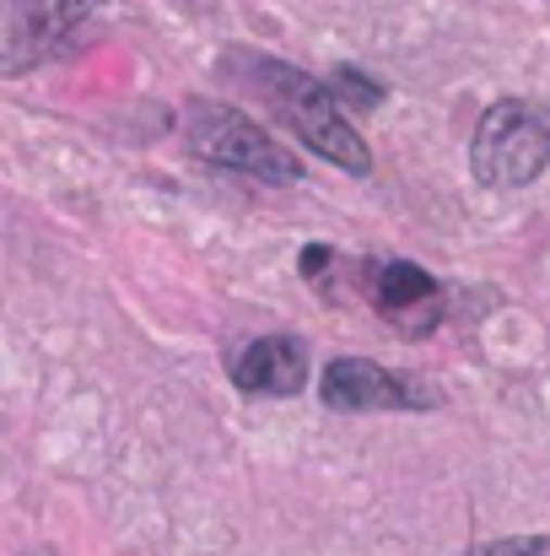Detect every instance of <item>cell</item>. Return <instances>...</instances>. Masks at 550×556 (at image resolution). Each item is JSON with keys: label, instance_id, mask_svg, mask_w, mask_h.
Returning a JSON list of instances; mask_svg holds the SVG:
<instances>
[{"label": "cell", "instance_id": "8", "mask_svg": "<svg viewBox=\"0 0 550 556\" xmlns=\"http://www.w3.org/2000/svg\"><path fill=\"white\" fill-rule=\"evenodd\" d=\"M330 92H335V103H341L346 114H367V109H378V103H383V87H378V81H367L362 71H335Z\"/></svg>", "mask_w": 550, "mask_h": 556}, {"label": "cell", "instance_id": "2", "mask_svg": "<svg viewBox=\"0 0 550 556\" xmlns=\"http://www.w3.org/2000/svg\"><path fill=\"white\" fill-rule=\"evenodd\" d=\"M183 141H189L194 157L232 168V174H248V179H265V185H297L303 179V163L281 141H270L248 114H238L227 103L194 98L183 109Z\"/></svg>", "mask_w": 550, "mask_h": 556}, {"label": "cell", "instance_id": "7", "mask_svg": "<svg viewBox=\"0 0 550 556\" xmlns=\"http://www.w3.org/2000/svg\"><path fill=\"white\" fill-rule=\"evenodd\" d=\"M232 378L248 394H297L308 383V352L292 336H259L238 352Z\"/></svg>", "mask_w": 550, "mask_h": 556}, {"label": "cell", "instance_id": "9", "mask_svg": "<svg viewBox=\"0 0 550 556\" xmlns=\"http://www.w3.org/2000/svg\"><path fill=\"white\" fill-rule=\"evenodd\" d=\"M470 556H550V535H513V541H491Z\"/></svg>", "mask_w": 550, "mask_h": 556}, {"label": "cell", "instance_id": "6", "mask_svg": "<svg viewBox=\"0 0 550 556\" xmlns=\"http://www.w3.org/2000/svg\"><path fill=\"white\" fill-rule=\"evenodd\" d=\"M367 292H372V308L405 336H432L443 319V287L421 265H405V260L367 265Z\"/></svg>", "mask_w": 550, "mask_h": 556}, {"label": "cell", "instance_id": "4", "mask_svg": "<svg viewBox=\"0 0 550 556\" xmlns=\"http://www.w3.org/2000/svg\"><path fill=\"white\" fill-rule=\"evenodd\" d=\"M103 0H0V65L33 71L71 43Z\"/></svg>", "mask_w": 550, "mask_h": 556}, {"label": "cell", "instance_id": "1", "mask_svg": "<svg viewBox=\"0 0 550 556\" xmlns=\"http://www.w3.org/2000/svg\"><path fill=\"white\" fill-rule=\"evenodd\" d=\"M232 65H238L243 81L259 92V103H265L286 130H297L319 157H330V163L346 168V174H367V168H372L367 141L357 136L351 114L335 103V92H330L324 81H314V76H303V71H292V65H281V60H265V54H232Z\"/></svg>", "mask_w": 550, "mask_h": 556}, {"label": "cell", "instance_id": "5", "mask_svg": "<svg viewBox=\"0 0 550 556\" xmlns=\"http://www.w3.org/2000/svg\"><path fill=\"white\" fill-rule=\"evenodd\" d=\"M319 394L330 410H346V416H367V410H410V405H432L426 389H415L405 372H388L367 357H335L324 378H319Z\"/></svg>", "mask_w": 550, "mask_h": 556}, {"label": "cell", "instance_id": "3", "mask_svg": "<svg viewBox=\"0 0 550 556\" xmlns=\"http://www.w3.org/2000/svg\"><path fill=\"white\" fill-rule=\"evenodd\" d=\"M550 163V114L540 103L502 98L481 114L475 141H470V168L491 189L535 185Z\"/></svg>", "mask_w": 550, "mask_h": 556}]
</instances>
